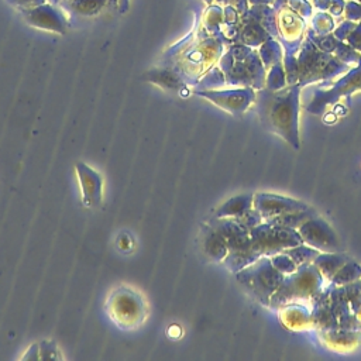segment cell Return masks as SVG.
<instances>
[{
    "label": "cell",
    "mask_w": 361,
    "mask_h": 361,
    "mask_svg": "<svg viewBox=\"0 0 361 361\" xmlns=\"http://www.w3.org/2000/svg\"><path fill=\"white\" fill-rule=\"evenodd\" d=\"M283 276L269 257H259L235 272V279L240 285L262 305H269V299L279 288Z\"/></svg>",
    "instance_id": "cell-1"
},
{
    "label": "cell",
    "mask_w": 361,
    "mask_h": 361,
    "mask_svg": "<svg viewBox=\"0 0 361 361\" xmlns=\"http://www.w3.org/2000/svg\"><path fill=\"white\" fill-rule=\"evenodd\" d=\"M323 275L314 264L299 265L293 272L283 276L276 292L271 296L269 305L272 307H282L289 303H296L299 299H310L322 286Z\"/></svg>",
    "instance_id": "cell-2"
},
{
    "label": "cell",
    "mask_w": 361,
    "mask_h": 361,
    "mask_svg": "<svg viewBox=\"0 0 361 361\" xmlns=\"http://www.w3.org/2000/svg\"><path fill=\"white\" fill-rule=\"evenodd\" d=\"M106 310L110 319L121 329H137L148 316V306L142 293L126 285L110 292L106 300Z\"/></svg>",
    "instance_id": "cell-3"
},
{
    "label": "cell",
    "mask_w": 361,
    "mask_h": 361,
    "mask_svg": "<svg viewBox=\"0 0 361 361\" xmlns=\"http://www.w3.org/2000/svg\"><path fill=\"white\" fill-rule=\"evenodd\" d=\"M261 116L265 126L298 148V92H290L286 96H274Z\"/></svg>",
    "instance_id": "cell-4"
},
{
    "label": "cell",
    "mask_w": 361,
    "mask_h": 361,
    "mask_svg": "<svg viewBox=\"0 0 361 361\" xmlns=\"http://www.w3.org/2000/svg\"><path fill=\"white\" fill-rule=\"evenodd\" d=\"M251 248L259 257H272L286 248L302 244V237L298 230L274 226L269 223H259L250 230Z\"/></svg>",
    "instance_id": "cell-5"
},
{
    "label": "cell",
    "mask_w": 361,
    "mask_h": 361,
    "mask_svg": "<svg viewBox=\"0 0 361 361\" xmlns=\"http://www.w3.org/2000/svg\"><path fill=\"white\" fill-rule=\"evenodd\" d=\"M302 241L320 252H338L340 241L333 228L320 217H310L299 228Z\"/></svg>",
    "instance_id": "cell-6"
},
{
    "label": "cell",
    "mask_w": 361,
    "mask_h": 361,
    "mask_svg": "<svg viewBox=\"0 0 361 361\" xmlns=\"http://www.w3.org/2000/svg\"><path fill=\"white\" fill-rule=\"evenodd\" d=\"M75 173L80 189V200L85 207H97L103 202V178L85 162H76Z\"/></svg>",
    "instance_id": "cell-7"
},
{
    "label": "cell",
    "mask_w": 361,
    "mask_h": 361,
    "mask_svg": "<svg viewBox=\"0 0 361 361\" xmlns=\"http://www.w3.org/2000/svg\"><path fill=\"white\" fill-rule=\"evenodd\" d=\"M195 94L202 96L219 106L220 109L231 113L240 114L243 113L250 102L252 100V93L247 89H228V90H195Z\"/></svg>",
    "instance_id": "cell-8"
},
{
    "label": "cell",
    "mask_w": 361,
    "mask_h": 361,
    "mask_svg": "<svg viewBox=\"0 0 361 361\" xmlns=\"http://www.w3.org/2000/svg\"><path fill=\"white\" fill-rule=\"evenodd\" d=\"M252 207L259 213V216L267 220L269 217H275L279 214H286L296 210H305L309 209V206L303 202L282 197L276 195H265V193H257L252 199Z\"/></svg>",
    "instance_id": "cell-9"
},
{
    "label": "cell",
    "mask_w": 361,
    "mask_h": 361,
    "mask_svg": "<svg viewBox=\"0 0 361 361\" xmlns=\"http://www.w3.org/2000/svg\"><path fill=\"white\" fill-rule=\"evenodd\" d=\"M355 87H361V71H355L353 73V76L350 78V75L347 78H344V80H341L333 90H330L327 94L323 93H317L313 99V102L307 106L309 111H320L326 104L333 103V100H336L337 97H340L341 94L345 93H351V89Z\"/></svg>",
    "instance_id": "cell-10"
},
{
    "label": "cell",
    "mask_w": 361,
    "mask_h": 361,
    "mask_svg": "<svg viewBox=\"0 0 361 361\" xmlns=\"http://www.w3.org/2000/svg\"><path fill=\"white\" fill-rule=\"evenodd\" d=\"M27 21L38 28L49 30L62 34L65 31L63 21L59 18L56 11H54L49 6H41L30 10L27 14Z\"/></svg>",
    "instance_id": "cell-11"
},
{
    "label": "cell",
    "mask_w": 361,
    "mask_h": 361,
    "mask_svg": "<svg viewBox=\"0 0 361 361\" xmlns=\"http://www.w3.org/2000/svg\"><path fill=\"white\" fill-rule=\"evenodd\" d=\"M203 251L214 261H224L228 254V247L224 237L212 226H206L203 230Z\"/></svg>",
    "instance_id": "cell-12"
},
{
    "label": "cell",
    "mask_w": 361,
    "mask_h": 361,
    "mask_svg": "<svg viewBox=\"0 0 361 361\" xmlns=\"http://www.w3.org/2000/svg\"><path fill=\"white\" fill-rule=\"evenodd\" d=\"M350 258L341 252H319L313 259L314 267L323 275L324 279L331 281L333 275L348 261Z\"/></svg>",
    "instance_id": "cell-13"
},
{
    "label": "cell",
    "mask_w": 361,
    "mask_h": 361,
    "mask_svg": "<svg viewBox=\"0 0 361 361\" xmlns=\"http://www.w3.org/2000/svg\"><path fill=\"white\" fill-rule=\"evenodd\" d=\"M252 195H240L224 202L217 210L214 217H240L252 209Z\"/></svg>",
    "instance_id": "cell-14"
},
{
    "label": "cell",
    "mask_w": 361,
    "mask_h": 361,
    "mask_svg": "<svg viewBox=\"0 0 361 361\" xmlns=\"http://www.w3.org/2000/svg\"><path fill=\"white\" fill-rule=\"evenodd\" d=\"M316 216L313 209H305V210H296V212H290L286 214H279L275 217H269L267 219V223L274 224V226H281V227H286V228H292V230H298L306 220H309L310 217Z\"/></svg>",
    "instance_id": "cell-15"
},
{
    "label": "cell",
    "mask_w": 361,
    "mask_h": 361,
    "mask_svg": "<svg viewBox=\"0 0 361 361\" xmlns=\"http://www.w3.org/2000/svg\"><path fill=\"white\" fill-rule=\"evenodd\" d=\"M145 80H149L155 85H158L159 87L164 89H169V90H178L182 86V79L180 76L171 69H152L149 72H147L144 75Z\"/></svg>",
    "instance_id": "cell-16"
},
{
    "label": "cell",
    "mask_w": 361,
    "mask_h": 361,
    "mask_svg": "<svg viewBox=\"0 0 361 361\" xmlns=\"http://www.w3.org/2000/svg\"><path fill=\"white\" fill-rule=\"evenodd\" d=\"M361 279V267L354 261L348 259L331 278V282L337 286L347 285Z\"/></svg>",
    "instance_id": "cell-17"
},
{
    "label": "cell",
    "mask_w": 361,
    "mask_h": 361,
    "mask_svg": "<svg viewBox=\"0 0 361 361\" xmlns=\"http://www.w3.org/2000/svg\"><path fill=\"white\" fill-rule=\"evenodd\" d=\"M282 252H285L286 255H289V257L293 259V262L299 267V265H305V264L313 262V259L317 257V254H319L320 251H317L316 248H313V247H310V245H307V244H306V245L299 244V245L286 248V250H283Z\"/></svg>",
    "instance_id": "cell-18"
},
{
    "label": "cell",
    "mask_w": 361,
    "mask_h": 361,
    "mask_svg": "<svg viewBox=\"0 0 361 361\" xmlns=\"http://www.w3.org/2000/svg\"><path fill=\"white\" fill-rule=\"evenodd\" d=\"M62 354L54 340H42L38 343V360H61Z\"/></svg>",
    "instance_id": "cell-19"
},
{
    "label": "cell",
    "mask_w": 361,
    "mask_h": 361,
    "mask_svg": "<svg viewBox=\"0 0 361 361\" xmlns=\"http://www.w3.org/2000/svg\"><path fill=\"white\" fill-rule=\"evenodd\" d=\"M103 3L104 0H79L76 8L82 14H94L102 8Z\"/></svg>",
    "instance_id": "cell-20"
},
{
    "label": "cell",
    "mask_w": 361,
    "mask_h": 361,
    "mask_svg": "<svg viewBox=\"0 0 361 361\" xmlns=\"http://www.w3.org/2000/svg\"><path fill=\"white\" fill-rule=\"evenodd\" d=\"M21 360H38V343H34L30 348H27Z\"/></svg>",
    "instance_id": "cell-21"
}]
</instances>
